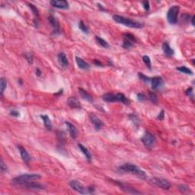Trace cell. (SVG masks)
I'll return each instance as SVG.
<instances>
[{"label":"cell","instance_id":"cell-1","mask_svg":"<svg viewBox=\"0 0 195 195\" xmlns=\"http://www.w3.org/2000/svg\"><path fill=\"white\" fill-rule=\"evenodd\" d=\"M118 171L121 172H125V173H130L132 175H136L138 178L141 179H146L147 175L146 172L141 169L137 166L136 165L132 164V163H125L118 168Z\"/></svg>","mask_w":195,"mask_h":195},{"label":"cell","instance_id":"cell-2","mask_svg":"<svg viewBox=\"0 0 195 195\" xmlns=\"http://www.w3.org/2000/svg\"><path fill=\"white\" fill-rule=\"evenodd\" d=\"M113 19L117 23L125 25V26L131 28H142L143 27V24L141 23V22L132 20V19L129 18L121 16V15H113Z\"/></svg>","mask_w":195,"mask_h":195},{"label":"cell","instance_id":"cell-3","mask_svg":"<svg viewBox=\"0 0 195 195\" xmlns=\"http://www.w3.org/2000/svg\"><path fill=\"white\" fill-rule=\"evenodd\" d=\"M41 178V175L38 174H24V175H18L12 179V182L14 185H24L27 183H29L34 181L39 180Z\"/></svg>","mask_w":195,"mask_h":195},{"label":"cell","instance_id":"cell-4","mask_svg":"<svg viewBox=\"0 0 195 195\" xmlns=\"http://www.w3.org/2000/svg\"><path fill=\"white\" fill-rule=\"evenodd\" d=\"M102 99L106 102L114 103V102H121L126 105H130V101L122 93H106L102 96Z\"/></svg>","mask_w":195,"mask_h":195},{"label":"cell","instance_id":"cell-5","mask_svg":"<svg viewBox=\"0 0 195 195\" xmlns=\"http://www.w3.org/2000/svg\"><path fill=\"white\" fill-rule=\"evenodd\" d=\"M180 8L178 6H173L169 9L167 13V20L170 25H175L178 22V18Z\"/></svg>","mask_w":195,"mask_h":195},{"label":"cell","instance_id":"cell-6","mask_svg":"<svg viewBox=\"0 0 195 195\" xmlns=\"http://www.w3.org/2000/svg\"><path fill=\"white\" fill-rule=\"evenodd\" d=\"M150 182L153 185H156V186L159 187V188H162L164 190H169L172 187V184L170 181H169L166 179L162 178H158V177H153L150 179Z\"/></svg>","mask_w":195,"mask_h":195},{"label":"cell","instance_id":"cell-7","mask_svg":"<svg viewBox=\"0 0 195 195\" xmlns=\"http://www.w3.org/2000/svg\"><path fill=\"white\" fill-rule=\"evenodd\" d=\"M156 139L155 136L151 133L148 132V131L145 133L144 135L141 138L142 143L148 149L153 148V146H155V143H156Z\"/></svg>","mask_w":195,"mask_h":195},{"label":"cell","instance_id":"cell-8","mask_svg":"<svg viewBox=\"0 0 195 195\" xmlns=\"http://www.w3.org/2000/svg\"><path fill=\"white\" fill-rule=\"evenodd\" d=\"M70 186L73 188L74 191H77L78 193L82 194H89V191H88V188L83 186L82 184L79 182L77 180H73L70 182Z\"/></svg>","mask_w":195,"mask_h":195},{"label":"cell","instance_id":"cell-9","mask_svg":"<svg viewBox=\"0 0 195 195\" xmlns=\"http://www.w3.org/2000/svg\"><path fill=\"white\" fill-rule=\"evenodd\" d=\"M124 39L123 42L122 47L124 49H130L134 46V44L137 42L135 37L130 33H126L124 34Z\"/></svg>","mask_w":195,"mask_h":195},{"label":"cell","instance_id":"cell-10","mask_svg":"<svg viewBox=\"0 0 195 195\" xmlns=\"http://www.w3.org/2000/svg\"><path fill=\"white\" fill-rule=\"evenodd\" d=\"M116 183L117 184L118 186L121 188V190L124 191L125 192L128 193V194H141L140 191H138L137 190H136L135 188H132V187L128 185L127 184L124 183V182H118L116 181Z\"/></svg>","mask_w":195,"mask_h":195},{"label":"cell","instance_id":"cell-11","mask_svg":"<svg viewBox=\"0 0 195 195\" xmlns=\"http://www.w3.org/2000/svg\"><path fill=\"white\" fill-rule=\"evenodd\" d=\"M51 6L54 8L60 9H68L70 8V5L67 1L65 0H52L50 2Z\"/></svg>","mask_w":195,"mask_h":195},{"label":"cell","instance_id":"cell-12","mask_svg":"<svg viewBox=\"0 0 195 195\" xmlns=\"http://www.w3.org/2000/svg\"><path fill=\"white\" fill-rule=\"evenodd\" d=\"M48 21L50 24L52 26L53 29H54V34L55 35L58 34L60 33V24H59L58 20L57 19V18L54 17V15H50L48 17Z\"/></svg>","mask_w":195,"mask_h":195},{"label":"cell","instance_id":"cell-13","mask_svg":"<svg viewBox=\"0 0 195 195\" xmlns=\"http://www.w3.org/2000/svg\"><path fill=\"white\" fill-rule=\"evenodd\" d=\"M89 119H90L91 122L93 124L96 130H100L102 128V127L104 126L103 121H102L100 118L97 117V116H95V114H92L89 115Z\"/></svg>","mask_w":195,"mask_h":195},{"label":"cell","instance_id":"cell-14","mask_svg":"<svg viewBox=\"0 0 195 195\" xmlns=\"http://www.w3.org/2000/svg\"><path fill=\"white\" fill-rule=\"evenodd\" d=\"M151 87L153 90H156V89H159L161 86L163 85V80L162 78L160 76H155V77L151 78Z\"/></svg>","mask_w":195,"mask_h":195},{"label":"cell","instance_id":"cell-15","mask_svg":"<svg viewBox=\"0 0 195 195\" xmlns=\"http://www.w3.org/2000/svg\"><path fill=\"white\" fill-rule=\"evenodd\" d=\"M67 105L70 108H73V109H79L81 108L80 102L79 101L76 97H70L67 100Z\"/></svg>","mask_w":195,"mask_h":195},{"label":"cell","instance_id":"cell-16","mask_svg":"<svg viewBox=\"0 0 195 195\" xmlns=\"http://www.w3.org/2000/svg\"><path fill=\"white\" fill-rule=\"evenodd\" d=\"M66 125L67 129H68L69 133H70V135L72 138L76 139L78 136V130L77 128L76 127V126L73 125V124H71L69 121H66L65 122Z\"/></svg>","mask_w":195,"mask_h":195},{"label":"cell","instance_id":"cell-17","mask_svg":"<svg viewBox=\"0 0 195 195\" xmlns=\"http://www.w3.org/2000/svg\"><path fill=\"white\" fill-rule=\"evenodd\" d=\"M18 149L19 150V153H20L21 157H22V160L26 163L29 162L30 161H31V157H30L29 154H28V153L27 152V150L25 149L23 146H21V145L18 146Z\"/></svg>","mask_w":195,"mask_h":195},{"label":"cell","instance_id":"cell-18","mask_svg":"<svg viewBox=\"0 0 195 195\" xmlns=\"http://www.w3.org/2000/svg\"><path fill=\"white\" fill-rule=\"evenodd\" d=\"M162 47L163 53H164L166 57H172V56L175 54V51H174V50L172 49L170 46H169V43L166 42V41H165V42L163 43Z\"/></svg>","mask_w":195,"mask_h":195},{"label":"cell","instance_id":"cell-19","mask_svg":"<svg viewBox=\"0 0 195 195\" xmlns=\"http://www.w3.org/2000/svg\"><path fill=\"white\" fill-rule=\"evenodd\" d=\"M57 59H58V61L60 63V64L63 67V68H66L69 66V60L67 59L66 55L64 53L61 52L59 53L58 55H57Z\"/></svg>","mask_w":195,"mask_h":195},{"label":"cell","instance_id":"cell-20","mask_svg":"<svg viewBox=\"0 0 195 195\" xmlns=\"http://www.w3.org/2000/svg\"><path fill=\"white\" fill-rule=\"evenodd\" d=\"M76 61L78 66H79V68L81 69V70H89V69H90V66H89V63H88L87 62L85 61L84 60L80 58V57H76Z\"/></svg>","mask_w":195,"mask_h":195},{"label":"cell","instance_id":"cell-21","mask_svg":"<svg viewBox=\"0 0 195 195\" xmlns=\"http://www.w3.org/2000/svg\"><path fill=\"white\" fill-rule=\"evenodd\" d=\"M78 146H79V149L81 150L82 153H83V155L86 156V159H87L89 162H91L92 159V154H91V153L89 152V150L88 149L86 146H83L82 144H81V143H79V144H78Z\"/></svg>","mask_w":195,"mask_h":195},{"label":"cell","instance_id":"cell-22","mask_svg":"<svg viewBox=\"0 0 195 195\" xmlns=\"http://www.w3.org/2000/svg\"><path fill=\"white\" fill-rule=\"evenodd\" d=\"M22 186L26 187L28 189H34V190H42L44 188V186L40 183H34V182L31 181L29 183H27Z\"/></svg>","mask_w":195,"mask_h":195},{"label":"cell","instance_id":"cell-23","mask_svg":"<svg viewBox=\"0 0 195 195\" xmlns=\"http://www.w3.org/2000/svg\"><path fill=\"white\" fill-rule=\"evenodd\" d=\"M79 94H80L81 97H82L83 99H86V100L88 101L89 102H93V97H92V95H91L90 94H89V92H87V91H86L85 89L79 88Z\"/></svg>","mask_w":195,"mask_h":195},{"label":"cell","instance_id":"cell-24","mask_svg":"<svg viewBox=\"0 0 195 195\" xmlns=\"http://www.w3.org/2000/svg\"><path fill=\"white\" fill-rule=\"evenodd\" d=\"M41 119L43 120V121H44V126H45L46 128H47V130H51V129H52L53 125H52V122H51V120L50 119L48 115L41 114Z\"/></svg>","mask_w":195,"mask_h":195},{"label":"cell","instance_id":"cell-25","mask_svg":"<svg viewBox=\"0 0 195 195\" xmlns=\"http://www.w3.org/2000/svg\"><path fill=\"white\" fill-rule=\"evenodd\" d=\"M95 41H97V43L99 44V45L101 46V47H104V48H109L110 47V45L108 44V43L105 40L102 39L101 38H100L99 36L95 37Z\"/></svg>","mask_w":195,"mask_h":195},{"label":"cell","instance_id":"cell-26","mask_svg":"<svg viewBox=\"0 0 195 195\" xmlns=\"http://www.w3.org/2000/svg\"><path fill=\"white\" fill-rule=\"evenodd\" d=\"M177 70H178L181 73H183L187 75H193V71L191 70V69L188 68L187 66H178L177 67Z\"/></svg>","mask_w":195,"mask_h":195},{"label":"cell","instance_id":"cell-27","mask_svg":"<svg viewBox=\"0 0 195 195\" xmlns=\"http://www.w3.org/2000/svg\"><path fill=\"white\" fill-rule=\"evenodd\" d=\"M6 87H7V81L5 78L2 77L0 79V93H1V95H3Z\"/></svg>","mask_w":195,"mask_h":195},{"label":"cell","instance_id":"cell-28","mask_svg":"<svg viewBox=\"0 0 195 195\" xmlns=\"http://www.w3.org/2000/svg\"><path fill=\"white\" fill-rule=\"evenodd\" d=\"M79 28L81 30L82 32L86 34H88L89 33V27L84 23L83 21H80V22H79Z\"/></svg>","mask_w":195,"mask_h":195},{"label":"cell","instance_id":"cell-29","mask_svg":"<svg viewBox=\"0 0 195 195\" xmlns=\"http://www.w3.org/2000/svg\"><path fill=\"white\" fill-rule=\"evenodd\" d=\"M148 98L149 99V101L153 103L156 104L158 102V96L156 95V93L153 92H149L148 94Z\"/></svg>","mask_w":195,"mask_h":195},{"label":"cell","instance_id":"cell-30","mask_svg":"<svg viewBox=\"0 0 195 195\" xmlns=\"http://www.w3.org/2000/svg\"><path fill=\"white\" fill-rule=\"evenodd\" d=\"M143 61L145 63V65L146 66L147 68L149 70H152V64H151V60H150L149 57L148 56L145 55L143 57Z\"/></svg>","mask_w":195,"mask_h":195},{"label":"cell","instance_id":"cell-31","mask_svg":"<svg viewBox=\"0 0 195 195\" xmlns=\"http://www.w3.org/2000/svg\"><path fill=\"white\" fill-rule=\"evenodd\" d=\"M138 77H139V79H140V80L144 82H150V80H151V78L146 76V75L143 74V73H138Z\"/></svg>","mask_w":195,"mask_h":195},{"label":"cell","instance_id":"cell-32","mask_svg":"<svg viewBox=\"0 0 195 195\" xmlns=\"http://www.w3.org/2000/svg\"><path fill=\"white\" fill-rule=\"evenodd\" d=\"M28 6H29V8L31 9V11H32L33 14L34 15L35 17L38 18L39 17V12H38V9H37L36 7H35L34 6L33 4H31V3H28Z\"/></svg>","mask_w":195,"mask_h":195},{"label":"cell","instance_id":"cell-33","mask_svg":"<svg viewBox=\"0 0 195 195\" xmlns=\"http://www.w3.org/2000/svg\"><path fill=\"white\" fill-rule=\"evenodd\" d=\"M25 57L29 64H32L33 61H34V57H33L32 54H30V53H25Z\"/></svg>","mask_w":195,"mask_h":195},{"label":"cell","instance_id":"cell-34","mask_svg":"<svg viewBox=\"0 0 195 195\" xmlns=\"http://www.w3.org/2000/svg\"><path fill=\"white\" fill-rule=\"evenodd\" d=\"M178 189L181 192L184 193V194L188 192V191H189V188H188L187 186H185V185H178Z\"/></svg>","mask_w":195,"mask_h":195},{"label":"cell","instance_id":"cell-35","mask_svg":"<svg viewBox=\"0 0 195 195\" xmlns=\"http://www.w3.org/2000/svg\"><path fill=\"white\" fill-rule=\"evenodd\" d=\"M0 168H1V171L2 172H7V166H6V163L4 162L3 159H1V163H0Z\"/></svg>","mask_w":195,"mask_h":195},{"label":"cell","instance_id":"cell-36","mask_svg":"<svg viewBox=\"0 0 195 195\" xmlns=\"http://www.w3.org/2000/svg\"><path fill=\"white\" fill-rule=\"evenodd\" d=\"M9 114H10L11 116L15 117H20V113H19V111H16V110H11Z\"/></svg>","mask_w":195,"mask_h":195},{"label":"cell","instance_id":"cell-37","mask_svg":"<svg viewBox=\"0 0 195 195\" xmlns=\"http://www.w3.org/2000/svg\"><path fill=\"white\" fill-rule=\"evenodd\" d=\"M146 95H145L143 93L137 94V99H138V101H143L146 100Z\"/></svg>","mask_w":195,"mask_h":195},{"label":"cell","instance_id":"cell-38","mask_svg":"<svg viewBox=\"0 0 195 195\" xmlns=\"http://www.w3.org/2000/svg\"><path fill=\"white\" fill-rule=\"evenodd\" d=\"M143 8H144V9L146 11H149V2L148 1H144L143 2Z\"/></svg>","mask_w":195,"mask_h":195},{"label":"cell","instance_id":"cell-39","mask_svg":"<svg viewBox=\"0 0 195 195\" xmlns=\"http://www.w3.org/2000/svg\"><path fill=\"white\" fill-rule=\"evenodd\" d=\"M186 95H188V96L193 97V89H192V87H190L189 89H187Z\"/></svg>","mask_w":195,"mask_h":195},{"label":"cell","instance_id":"cell-40","mask_svg":"<svg viewBox=\"0 0 195 195\" xmlns=\"http://www.w3.org/2000/svg\"><path fill=\"white\" fill-rule=\"evenodd\" d=\"M164 117H165V111L164 110H162L161 112L158 114L157 118L159 120V121H162V120L164 119Z\"/></svg>","mask_w":195,"mask_h":195},{"label":"cell","instance_id":"cell-41","mask_svg":"<svg viewBox=\"0 0 195 195\" xmlns=\"http://www.w3.org/2000/svg\"><path fill=\"white\" fill-rule=\"evenodd\" d=\"M94 63H95V65L96 66H102V63H101L100 61H99V60H94Z\"/></svg>","mask_w":195,"mask_h":195},{"label":"cell","instance_id":"cell-42","mask_svg":"<svg viewBox=\"0 0 195 195\" xmlns=\"http://www.w3.org/2000/svg\"><path fill=\"white\" fill-rule=\"evenodd\" d=\"M36 75L37 76H40L41 75V71L38 68H37L36 70Z\"/></svg>","mask_w":195,"mask_h":195},{"label":"cell","instance_id":"cell-43","mask_svg":"<svg viewBox=\"0 0 195 195\" xmlns=\"http://www.w3.org/2000/svg\"><path fill=\"white\" fill-rule=\"evenodd\" d=\"M194 18H195L194 15V16H192V18H191V23H192V25H194Z\"/></svg>","mask_w":195,"mask_h":195}]
</instances>
